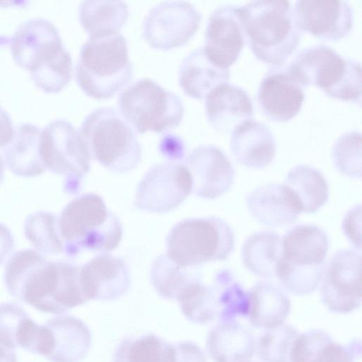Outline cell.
I'll return each mask as SVG.
<instances>
[{
    "mask_svg": "<svg viewBox=\"0 0 362 362\" xmlns=\"http://www.w3.org/2000/svg\"><path fill=\"white\" fill-rule=\"evenodd\" d=\"M40 132L31 124H21L13 132L4 151L8 168L16 175L32 177L45 170L39 153Z\"/></svg>",
    "mask_w": 362,
    "mask_h": 362,
    "instance_id": "obj_27",
    "label": "cell"
},
{
    "mask_svg": "<svg viewBox=\"0 0 362 362\" xmlns=\"http://www.w3.org/2000/svg\"><path fill=\"white\" fill-rule=\"evenodd\" d=\"M14 249V240L9 229L0 223V264L11 255Z\"/></svg>",
    "mask_w": 362,
    "mask_h": 362,
    "instance_id": "obj_44",
    "label": "cell"
},
{
    "mask_svg": "<svg viewBox=\"0 0 362 362\" xmlns=\"http://www.w3.org/2000/svg\"><path fill=\"white\" fill-rule=\"evenodd\" d=\"M172 262L167 255H162L154 262L151 272V281L156 291L164 298L177 300L194 281L197 276Z\"/></svg>",
    "mask_w": 362,
    "mask_h": 362,
    "instance_id": "obj_34",
    "label": "cell"
},
{
    "mask_svg": "<svg viewBox=\"0 0 362 362\" xmlns=\"http://www.w3.org/2000/svg\"><path fill=\"white\" fill-rule=\"evenodd\" d=\"M201 18L200 12L188 1H162L152 7L146 16L143 35L155 49L177 47L195 34Z\"/></svg>",
    "mask_w": 362,
    "mask_h": 362,
    "instance_id": "obj_12",
    "label": "cell"
},
{
    "mask_svg": "<svg viewBox=\"0 0 362 362\" xmlns=\"http://www.w3.org/2000/svg\"><path fill=\"white\" fill-rule=\"evenodd\" d=\"M4 161L0 156V185L3 181L4 179Z\"/></svg>",
    "mask_w": 362,
    "mask_h": 362,
    "instance_id": "obj_47",
    "label": "cell"
},
{
    "mask_svg": "<svg viewBox=\"0 0 362 362\" xmlns=\"http://www.w3.org/2000/svg\"><path fill=\"white\" fill-rule=\"evenodd\" d=\"M39 153L45 169L71 178L78 184L90 170L91 155L77 129L57 119L40 132Z\"/></svg>",
    "mask_w": 362,
    "mask_h": 362,
    "instance_id": "obj_10",
    "label": "cell"
},
{
    "mask_svg": "<svg viewBox=\"0 0 362 362\" xmlns=\"http://www.w3.org/2000/svg\"><path fill=\"white\" fill-rule=\"evenodd\" d=\"M361 206H355L348 211L343 221L342 228L344 234L349 238L350 241L359 250L361 248Z\"/></svg>",
    "mask_w": 362,
    "mask_h": 362,
    "instance_id": "obj_41",
    "label": "cell"
},
{
    "mask_svg": "<svg viewBox=\"0 0 362 362\" xmlns=\"http://www.w3.org/2000/svg\"><path fill=\"white\" fill-rule=\"evenodd\" d=\"M235 11L252 51L262 61L281 65L298 46L302 32L289 1H252Z\"/></svg>",
    "mask_w": 362,
    "mask_h": 362,
    "instance_id": "obj_2",
    "label": "cell"
},
{
    "mask_svg": "<svg viewBox=\"0 0 362 362\" xmlns=\"http://www.w3.org/2000/svg\"><path fill=\"white\" fill-rule=\"evenodd\" d=\"M245 202L255 220L272 228L294 223L301 212L293 194L280 184L270 183L257 187L247 195Z\"/></svg>",
    "mask_w": 362,
    "mask_h": 362,
    "instance_id": "obj_19",
    "label": "cell"
},
{
    "mask_svg": "<svg viewBox=\"0 0 362 362\" xmlns=\"http://www.w3.org/2000/svg\"><path fill=\"white\" fill-rule=\"evenodd\" d=\"M175 362H206L202 350L194 343L182 341L175 346Z\"/></svg>",
    "mask_w": 362,
    "mask_h": 362,
    "instance_id": "obj_42",
    "label": "cell"
},
{
    "mask_svg": "<svg viewBox=\"0 0 362 362\" xmlns=\"http://www.w3.org/2000/svg\"><path fill=\"white\" fill-rule=\"evenodd\" d=\"M0 362H17L14 351L0 344Z\"/></svg>",
    "mask_w": 362,
    "mask_h": 362,
    "instance_id": "obj_46",
    "label": "cell"
},
{
    "mask_svg": "<svg viewBox=\"0 0 362 362\" xmlns=\"http://www.w3.org/2000/svg\"><path fill=\"white\" fill-rule=\"evenodd\" d=\"M283 185L293 194L301 211L315 213L328 199V185L324 175L307 165L291 170Z\"/></svg>",
    "mask_w": 362,
    "mask_h": 362,
    "instance_id": "obj_30",
    "label": "cell"
},
{
    "mask_svg": "<svg viewBox=\"0 0 362 362\" xmlns=\"http://www.w3.org/2000/svg\"><path fill=\"white\" fill-rule=\"evenodd\" d=\"M230 74V69L213 64L205 55L203 48H197L182 61L178 80L180 87L187 95L202 99L214 87L227 82Z\"/></svg>",
    "mask_w": 362,
    "mask_h": 362,
    "instance_id": "obj_26",
    "label": "cell"
},
{
    "mask_svg": "<svg viewBox=\"0 0 362 362\" xmlns=\"http://www.w3.org/2000/svg\"><path fill=\"white\" fill-rule=\"evenodd\" d=\"M132 76L127 41L120 33L89 38L82 45L76 78L88 96L100 100L110 98L127 84Z\"/></svg>",
    "mask_w": 362,
    "mask_h": 362,
    "instance_id": "obj_4",
    "label": "cell"
},
{
    "mask_svg": "<svg viewBox=\"0 0 362 362\" xmlns=\"http://www.w3.org/2000/svg\"><path fill=\"white\" fill-rule=\"evenodd\" d=\"M235 5L219 6L211 13L205 31L206 57L216 66L229 69L244 46L245 33L235 14Z\"/></svg>",
    "mask_w": 362,
    "mask_h": 362,
    "instance_id": "obj_17",
    "label": "cell"
},
{
    "mask_svg": "<svg viewBox=\"0 0 362 362\" xmlns=\"http://www.w3.org/2000/svg\"><path fill=\"white\" fill-rule=\"evenodd\" d=\"M49 350L45 356L52 362H79L90 347L91 334L80 319L71 315H59L49 319Z\"/></svg>",
    "mask_w": 362,
    "mask_h": 362,
    "instance_id": "obj_24",
    "label": "cell"
},
{
    "mask_svg": "<svg viewBox=\"0 0 362 362\" xmlns=\"http://www.w3.org/2000/svg\"><path fill=\"white\" fill-rule=\"evenodd\" d=\"M230 148L235 160L250 168H263L276 156V144L270 129L264 123L251 119L234 127Z\"/></svg>",
    "mask_w": 362,
    "mask_h": 362,
    "instance_id": "obj_22",
    "label": "cell"
},
{
    "mask_svg": "<svg viewBox=\"0 0 362 362\" xmlns=\"http://www.w3.org/2000/svg\"><path fill=\"white\" fill-rule=\"evenodd\" d=\"M72 60L66 51L59 57L30 72L35 85L47 93H57L69 82L72 74Z\"/></svg>",
    "mask_w": 362,
    "mask_h": 362,
    "instance_id": "obj_39",
    "label": "cell"
},
{
    "mask_svg": "<svg viewBox=\"0 0 362 362\" xmlns=\"http://www.w3.org/2000/svg\"><path fill=\"white\" fill-rule=\"evenodd\" d=\"M205 98L207 119L217 131L232 130L253 115L250 98L243 88L234 84L221 83L214 87Z\"/></svg>",
    "mask_w": 362,
    "mask_h": 362,
    "instance_id": "obj_20",
    "label": "cell"
},
{
    "mask_svg": "<svg viewBox=\"0 0 362 362\" xmlns=\"http://www.w3.org/2000/svg\"><path fill=\"white\" fill-rule=\"evenodd\" d=\"M244 362H251V361H244Z\"/></svg>",
    "mask_w": 362,
    "mask_h": 362,
    "instance_id": "obj_48",
    "label": "cell"
},
{
    "mask_svg": "<svg viewBox=\"0 0 362 362\" xmlns=\"http://www.w3.org/2000/svg\"><path fill=\"white\" fill-rule=\"evenodd\" d=\"M297 336L296 329L288 324L267 329L257 342L259 358L263 362H287L291 346Z\"/></svg>",
    "mask_w": 362,
    "mask_h": 362,
    "instance_id": "obj_37",
    "label": "cell"
},
{
    "mask_svg": "<svg viewBox=\"0 0 362 362\" xmlns=\"http://www.w3.org/2000/svg\"><path fill=\"white\" fill-rule=\"evenodd\" d=\"M14 129L8 115L0 107V147L6 146L11 140Z\"/></svg>",
    "mask_w": 362,
    "mask_h": 362,
    "instance_id": "obj_45",
    "label": "cell"
},
{
    "mask_svg": "<svg viewBox=\"0 0 362 362\" xmlns=\"http://www.w3.org/2000/svg\"><path fill=\"white\" fill-rule=\"evenodd\" d=\"M58 229L70 256L84 249L110 252L122 237L120 221L95 194H85L70 202L60 214Z\"/></svg>",
    "mask_w": 362,
    "mask_h": 362,
    "instance_id": "obj_3",
    "label": "cell"
},
{
    "mask_svg": "<svg viewBox=\"0 0 362 362\" xmlns=\"http://www.w3.org/2000/svg\"><path fill=\"white\" fill-rule=\"evenodd\" d=\"M286 72L301 87L314 84L332 98L361 103L360 63L343 57L326 45L301 50Z\"/></svg>",
    "mask_w": 362,
    "mask_h": 362,
    "instance_id": "obj_5",
    "label": "cell"
},
{
    "mask_svg": "<svg viewBox=\"0 0 362 362\" xmlns=\"http://www.w3.org/2000/svg\"><path fill=\"white\" fill-rule=\"evenodd\" d=\"M120 115L143 134L160 133L177 126L183 117L182 99L151 78L136 81L124 88L118 98Z\"/></svg>",
    "mask_w": 362,
    "mask_h": 362,
    "instance_id": "obj_9",
    "label": "cell"
},
{
    "mask_svg": "<svg viewBox=\"0 0 362 362\" xmlns=\"http://www.w3.org/2000/svg\"><path fill=\"white\" fill-rule=\"evenodd\" d=\"M249 318L257 328L270 329L284 323L291 309L286 294L274 284L262 281L250 291Z\"/></svg>",
    "mask_w": 362,
    "mask_h": 362,
    "instance_id": "obj_28",
    "label": "cell"
},
{
    "mask_svg": "<svg viewBox=\"0 0 362 362\" xmlns=\"http://www.w3.org/2000/svg\"><path fill=\"white\" fill-rule=\"evenodd\" d=\"M78 15L89 38H100L119 33L128 17V7L121 1H84Z\"/></svg>",
    "mask_w": 362,
    "mask_h": 362,
    "instance_id": "obj_29",
    "label": "cell"
},
{
    "mask_svg": "<svg viewBox=\"0 0 362 362\" xmlns=\"http://www.w3.org/2000/svg\"><path fill=\"white\" fill-rule=\"evenodd\" d=\"M16 63L30 72L62 55L66 49L55 26L36 18L22 23L11 40Z\"/></svg>",
    "mask_w": 362,
    "mask_h": 362,
    "instance_id": "obj_14",
    "label": "cell"
},
{
    "mask_svg": "<svg viewBox=\"0 0 362 362\" xmlns=\"http://www.w3.org/2000/svg\"><path fill=\"white\" fill-rule=\"evenodd\" d=\"M175 361V346L153 334L123 339L114 356V362Z\"/></svg>",
    "mask_w": 362,
    "mask_h": 362,
    "instance_id": "obj_32",
    "label": "cell"
},
{
    "mask_svg": "<svg viewBox=\"0 0 362 362\" xmlns=\"http://www.w3.org/2000/svg\"><path fill=\"white\" fill-rule=\"evenodd\" d=\"M192 192V179L185 165L164 163L152 167L139 182L135 206L152 213L170 211Z\"/></svg>",
    "mask_w": 362,
    "mask_h": 362,
    "instance_id": "obj_11",
    "label": "cell"
},
{
    "mask_svg": "<svg viewBox=\"0 0 362 362\" xmlns=\"http://www.w3.org/2000/svg\"><path fill=\"white\" fill-rule=\"evenodd\" d=\"M329 249L327 234L314 225H298L281 240L276 275L284 287L296 295L313 292L320 284Z\"/></svg>",
    "mask_w": 362,
    "mask_h": 362,
    "instance_id": "obj_6",
    "label": "cell"
},
{
    "mask_svg": "<svg viewBox=\"0 0 362 362\" xmlns=\"http://www.w3.org/2000/svg\"><path fill=\"white\" fill-rule=\"evenodd\" d=\"M160 151L166 156L180 158L183 153V145L181 140L175 136L167 135L160 142Z\"/></svg>",
    "mask_w": 362,
    "mask_h": 362,
    "instance_id": "obj_43",
    "label": "cell"
},
{
    "mask_svg": "<svg viewBox=\"0 0 362 362\" xmlns=\"http://www.w3.org/2000/svg\"><path fill=\"white\" fill-rule=\"evenodd\" d=\"M185 163L192 179V192L199 197H218L233 183V165L227 156L215 146L197 147L187 156Z\"/></svg>",
    "mask_w": 362,
    "mask_h": 362,
    "instance_id": "obj_16",
    "label": "cell"
},
{
    "mask_svg": "<svg viewBox=\"0 0 362 362\" xmlns=\"http://www.w3.org/2000/svg\"><path fill=\"white\" fill-rule=\"evenodd\" d=\"M230 227L216 217L187 218L176 224L167 238V257L180 267L225 260L233 250Z\"/></svg>",
    "mask_w": 362,
    "mask_h": 362,
    "instance_id": "obj_8",
    "label": "cell"
},
{
    "mask_svg": "<svg viewBox=\"0 0 362 362\" xmlns=\"http://www.w3.org/2000/svg\"><path fill=\"white\" fill-rule=\"evenodd\" d=\"M258 100L271 119L286 122L296 116L304 100L302 87L286 71H272L262 79Z\"/></svg>",
    "mask_w": 362,
    "mask_h": 362,
    "instance_id": "obj_23",
    "label": "cell"
},
{
    "mask_svg": "<svg viewBox=\"0 0 362 362\" xmlns=\"http://www.w3.org/2000/svg\"><path fill=\"white\" fill-rule=\"evenodd\" d=\"M361 253L353 250H340L325 267L320 294L329 310L349 313L361 305Z\"/></svg>",
    "mask_w": 362,
    "mask_h": 362,
    "instance_id": "obj_13",
    "label": "cell"
},
{
    "mask_svg": "<svg viewBox=\"0 0 362 362\" xmlns=\"http://www.w3.org/2000/svg\"><path fill=\"white\" fill-rule=\"evenodd\" d=\"M281 252V240L274 231H261L251 235L242 248V259L245 267L261 277L276 274Z\"/></svg>",
    "mask_w": 362,
    "mask_h": 362,
    "instance_id": "obj_31",
    "label": "cell"
},
{
    "mask_svg": "<svg viewBox=\"0 0 362 362\" xmlns=\"http://www.w3.org/2000/svg\"><path fill=\"white\" fill-rule=\"evenodd\" d=\"M80 134L91 157L113 172H129L141 160V148L134 131L112 108L93 110L83 120Z\"/></svg>",
    "mask_w": 362,
    "mask_h": 362,
    "instance_id": "obj_7",
    "label": "cell"
},
{
    "mask_svg": "<svg viewBox=\"0 0 362 362\" xmlns=\"http://www.w3.org/2000/svg\"><path fill=\"white\" fill-rule=\"evenodd\" d=\"M293 12L301 30L322 39L343 38L354 24V10L347 1L299 0L295 4Z\"/></svg>",
    "mask_w": 362,
    "mask_h": 362,
    "instance_id": "obj_15",
    "label": "cell"
},
{
    "mask_svg": "<svg viewBox=\"0 0 362 362\" xmlns=\"http://www.w3.org/2000/svg\"><path fill=\"white\" fill-rule=\"evenodd\" d=\"M218 318L221 322L234 321L238 317L248 315L250 293L237 282L228 270L220 271L215 277Z\"/></svg>",
    "mask_w": 362,
    "mask_h": 362,
    "instance_id": "obj_33",
    "label": "cell"
},
{
    "mask_svg": "<svg viewBox=\"0 0 362 362\" xmlns=\"http://www.w3.org/2000/svg\"><path fill=\"white\" fill-rule=\"evenodd\" d=\"M47 339L45 325L35 322L18 304H0V344L14 350L20 347L44 355Z\"/></svg>",
    "mask_w": 362,
    "mask_h": 362,
    "instance_id": "obj_21",
    "label": "cell"
},
{
    "mask_svg": "<svg viewBox=\"0 0 362 362\" xmlns=\"http://www.w3.org/2000/svg\"><path fill=\"white\" fill-rule=\"evenodd\" d=\"M80 284L88 301L115 300L128 291L129 272L123 259L102 255L81 267Z\"/></svg>",
    "mask_w": 362,
    "mask_h": 362,
    "instance_id": "obj_18",
    "label": "cell"
},
{
    "mask_svg": "<svg viewBox=\"0 0 362 362\" xmlns=\"http://www.w3.org/2000/svg\"><path fill=\"white\" fill-rule=\"evenodd\" d=\"M354 349L333 341H325L306 362H354Z\"/></svg>",
    "mask_w": 362,
    "mask_h": 362,
    "instance_id": "obj_40",
    "label": "cell"
},
{
    "mask_svg": "<svg viewBox=\"0 0 362 362\" xmlns=\"http://www.w3.org/2000/svg\"><path fill=\"white\" fill-rule=\"evenodd\" d=\"M332 156L339 172L353 178L361 176V135L354 131L341 135L333 146Z\"/></svg>",
    "mask_w": 362,
    "mask_h": 362,
    "instance_id": "obj_38",
    "label": "cell"
},
{
    "mask_svg": "<svg viewBox=\"0 0 362 362\" xmlns=\"http://www.w3.org/2000/svg\"><path fill=\"white\" fill-rule=\"evenodd\" d=\"M57 217L48 211L30 214L24 223L26 238L42 254L54 255L63 251Z\"/></svg>",
    "mask_w": 362,
    "mask_h": 362,
    "instance_id": "obj_35",
    "label": "cell"
},
{
    "mask_svg": "<svg viewBox=\"0 0 362 362\" xmlns=\"http://www.w3.org/2000/svg\"><path fill=\"white\" fill-rule=\"evenodd\" d=\"M178 301L184 315L194 323L206 324L218 318L216 296L213 284L205 286L199 279L186 289Z\"/></svg>",
    "mask_w": 362,
    "mask_h": 362,
    "instance_id": "obj_36",
    "label": "cell"
},
{
    "mask_svg": "<svg viewBox=\"0 0 362 362\" xmlns=\"http://www.w3.org/2000/svg\"><path fill=\"white\" fill-rule=\"evenodd\" d=\"M81 267L48 261L33 249L14 253L5 267L4 283L11 296L36 310L60 314L88 300L80 284Z\"/></svg>",
    "mask_w": 362,
    "mask_h": 362,
    "instance_id": "obj_1",
    "label": "cell"
},
{
    "mask_svg": "<svg viewBox=\"0 0 362 362\" xmlns=\"http://www.w3.org/2000/svg\"><path fill=\"white\" fill-rule=\"evenodd\" d=\"M206 348L214 362H244L252 358L255 341L239 322H223L209 332Z\"/></svg>",
    "mask_w": 362,
    "mask_h": 362,
    "instance_id": "obj_25",
    "label": "cell"
}]
</instances>
